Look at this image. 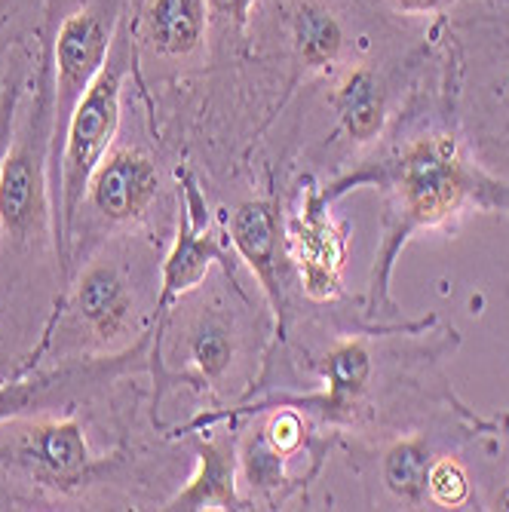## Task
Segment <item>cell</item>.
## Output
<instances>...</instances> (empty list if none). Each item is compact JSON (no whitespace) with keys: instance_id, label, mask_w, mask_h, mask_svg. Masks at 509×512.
Returning a JSON list of instances; mask_svg holds the SVG:
<instances>
[{"instance_id":"7a4b0ae2","label":"cell","mask_w":509,"mask_h":512,"mask_svg":"<svg viewBox=\"0 0 509 512\" xmlns=\"http://www.w3.org/2000/svg\"><path fill=\"white\" fill-rule=\"evenodd\" d=\"M123 74H126V46L114 43L108 62L102 65L96 80L86 86V92L65 123L62 138L53 145V157H50V163H56L53 227H56V255L62 264V276H68L74 224L89 191V178L108 154L120 126Z\"/></svg>"},{"instance_id":"8992f818","label":"cell","mask_w":509,"mask_h":512,"mask_svg":"<svg viewBox=\"0 0 509 512\" xmlns=\"http://www.w3.org/2000/svg\"><path fill=\"white\" fill-rule=\"evenodd\" d=\"M322 188H307L301 206L286 221L289 258L298 267L304 295L310 301H335L341 295V276L347 261L344 227L335 224Z\"/></svg>"},{"instance_id":"44dd1931","label":"cell","mask_w":509,"mask_h":512,"mask_svg":"<svg viewBox=\"0 0 509 512\" xmlns=\"http://www.w3.org/2000/svg\"><path fill=\"white\" fill-rule=\"evenodd\" d=\"M206 4H209L218 16H224V19L234 22L237 28H246L249 13H252V7H255V0H206Z\"/></svg>"},{"instance_id":"9c48e42d","label":"cell","mask_w":509,"mask_h":512,"mask_svg":"<svg viewBox=\"0 0 509 512\" xmlns=\"http://www.w3.org/2000/svg\"><path fill=\"white\" fill-rule=\"evenodd\" d=\"M160 191L157 163L138 148H117L102 157L89 178L86 200L105 221L129 224L138 221Z\"/></svg>"},{"instance_id":"2e32d148","label":"cell","mask_w":509,"mask_h":512,"mask_svg":"<svg viewBox=\"0 0 509 512\" xmlns=\"http://www.w3.org/2000/svg\"><path fill=\"white\" fill-rule=\"evenodd\" d=\"M433 467V454L427 439L421 436H408L399 439L387 448L384 463H381V476L384 485L405 503H421L427 497V479Z\"/></svg>"},{"instance_id":"8fae6325","label":"cell","mask_w":509,"mask_h":512,"mask_svg":"<svg viewBox=\"0 0 509 512\" xmlns=\"http://www.w3.org/2000/svg\"><path fill=\"white\" fill-rule=\"evenodd\" d=\"M74 310L89 329L96 332V338L114 341L129 329L135 307H132V295L120 270L108 264H96L77 279Z\"/></svg>"},{"instance_id":"52a82bcc","label":"cell","mask_w":509,"mask_h":512,"mask_svg":"<svg viewBox=\"0 0 509 512\" xmlns=\"http://www.w3.org/2000/svg\"><path fill=\"white\" fill-rule=\"evenodd\" d=\"M114 46L111 22L96 13L83 10L62 22L56 37V105H53V145L62 138L65 123L86 92V86L96 80L108 53Z\"/></svg>"},{"instance_id":"7402d4cb","label":"cell","mask_w":509,"mask_h":512,"mask_svg":"<svg viewBox=\"0 0 509 512\" xmlns=\"http://www.w3.org/2000/svg\"><path fill=\"white\" fill-rule=\"evenodd\" d=\"M13 102H16V92H7L4 105H0V163H4V154L13 138Z\"/></svg>"},{"instance_id":"30bf717a","label":"cell","mask_w":509,"mask_h":512,"mask_svg":"<svg viewBox=\"0 0 509 512\" xmlns=\"http://www.w3.org/2000/svg\"><path fill=\"white\" fill-rule=\"evenodd\" d=\"M237 497V454L230 439H209L200 445L197 473L172 500H166L163 509H240Z\"/></svg>"},{"instance_id":"e0dca14e","label":"cell","mask_w":509,"mask_h":512,"mask_svg":"<svg viewBox=\"0 0 509 512\" xmlns=\"http://www.w3.org/2000/svg\"><path fill=\"white\" fill-rule=\"evenodd\" d=\"M86 371L80 368H62L50 371V375H37L28 381H13V384H0V424L19 421V417L40 411L59 396L71 393L77 384H83Z\"/></svg>"},{"instance_id":"9a60e30c","label":"cell","mask_w":509,"mask_h":512,"mask_svg":"<svg viewBox=\"0 0 509 512\" xmlns=\"http://www.w3.org/2000/svg\"><path fill=\"white\" fill-rule=\"evenodd\" d=\"M292 40L295 50L301 56V62L307 68H329L338 62L341 50H344V28L335 19L332 10H326L322 4H301L292 16Z\"/></svg>"},{"instance_id":"d6986e66","label":"cell","mask_w":509,"mask_h":512,"mask_svg":"<svg viewBox=\"0 0 509 512\" xmlns=\"http://www.w3.org/2000/svg\"><path fill=\"white\" fill-rule=\"evenodd\" d=\"M427 494H430L439 506L457 509L460 503H467V497H470V479H467V470L460 467V463H457L454 457L433 460L430 479H427Z\"/></svg>"},{"instance_id":"6da1fadb","label":"cell","mask_w":509,"mask_h":512,"mask_svg":"<svg viewBox=\"0 0 509 512\" xmlns=\"http://www.w3.org/2000/svg\"><path fill=\"white\" fill-rule=\"evenodd\" d=\"M359 184H384L390 191V215L387 237L378 255L375 279H372V304L387 301L390 270L399 249L424 227H436L457 215L467 203H479L485 209H509V188L476 166L467 163L457 138L451 135H418L396 151L381 166L359 169L356 175H344L329 188H322L326 200H338L344 191Z\"/></svg>"},{"instance_id":"277c9868","label":"cell","mask_w":509,"mask_h":512,"mask_svg":"<svg viewBox=\"0 0 509 512\" xmlns=\"http://www.w3.org/2000/svg\"><path fill=\"white\" fill-rule=\"evenodd\" d=\"M0 467H13L31 482L74 494L99 479L105 460L89 451L86 433L77 421H31L10 439H0Z\"/></svg>"},{"instance_id":"603a6c76","label":"cell","mask_w":509,"mask_h":512,"mask_svg":"<svg viewBox=\"0 0 509 512\" xmlns=\"http://www.w3.org/2000/svg\"><path fill=\"white\" fill-rule=\"evenodd\" d=\"M396 4L408 13H430V10H439L445 0H396Z\"/></svg>"},{"instance_id":"ac0fdd59","label":"cell","mask_w":509,"mask_h":512,"mask_svg":"<svg viewBox=\"0 0 509 512\" xmlns=\"http://www.w3.org/2000/svg\"><path fill=\"white\" fill-rule=\"evenodd\" d=\"M188 353H191V362L197 368L200 381L206 384H218L230 365H234V356H237V344H234V335L230 329L215 319V316H203L194 329H191V338H188Z\"/></svg>"},{"instance_id":"ba28073f","label":"cell","mask_w":509,"mask_h":512,"mask_svg":"<svg viewBox=\"0 0 509 512\" xmlns=\"http://www.w3.org/2000/svg\"><path fill=\"white\" fill-rule=\"evenodd\" d=\"M230 243L249 264L261 292L276 319V332H286V298L280 276V246H283V215L276 200H246L230 215Z\"/></svg>"},{"instance_id":"5b68a950","label":"cell","mask_w":509,"mask_h":512,"mask_svg":"<svg viewBox=\"0 0 509 512\" xmlns=\"http://www.w3.org/2000/svg\"><path fill=\"white\" fill-rule=\"evenodd\" d=\"M178 191H181V221H178V234L175 243L163 261L160 270V298H157V344L154 356L160 353L163 341V322L175 301H181L191 289H197L203 279L209 276L212 264H221L227 273L234 270L227 252L215 243L212 227H209V203L206 194L200 191V181L194 172L178 169Z\"/></svg>"},{"instance_id":"5bb4252c","label":"cell","mask_w":509,"mask_h":512,"mask_svg":"<svg viewBox=\"0 0 509 512\" xmlns=\"http://www.w3.org/2000/svg\"><path fill=\"white\" fill-rule=\"evenodd\" d=\"M322 375H326V396L319 399L322 408L335 414L350 411L372 378V356L362 341H341L322 362Z\"/></svg>"},{"instance_id":"ffe728a7","label":"cell","mask_w":509,"mask_h":512,"mask_svg":"<svg viewBox=\"0 0 509 512\" xmlns=\"http://www.w3.org/2000/svg\"><path fill=\"white\" fill-rule=\"evenodd\" d=\"M261 442L276 451L280 457H289L295 454L301 445H304V436H307V424H304V417L295 411V408H276L270 414V421L264 424L261 430Z\"/></svg>"},{"instance_id":"7c38bea8","label":"cell","mask_w":509,"mask_h":512,"mask_svg":"<svg viewBox=\"0 0 509 512\" xmlns=\"http://www.w3.org/2000/svg\"><path fill=\"white\" fill-rule=\"evenodd\" d=\"M206 0H151L145 34L154 53L184 59L197 53L206 40Z\"/></svg>"},{"instance_id":"cb8c5ba5","label":"cell","mask_w":509,"mask_h":512,"mask_svg":"<svg viewBox=\"0 0 509 512\" xmlns=\"http://www.w3.org/2000/svg\"><path fill=\"white\" fill-rule=\"evenodd\" d=\"M500 506H503V509H509V485H506V488H503V494H500Z\"/></svg>"},{"instance_id":"4fadbf2b","label":"cell","mask_w":509,"mask_h":512,"mask_svg":"<svg viewBox=\"0 0 509 512\" xmlns=\"http://www.w3.org/2000/svg\"><path fill=\"white\" fill-rule=\"evenodd\" d=\"M332 108L353 142H375L387 120L384 86L372 68H353L332 92Z\"/></svg>"},{"instance_id":"3957f363","label":"cell","mask_w":509,"mask_h":512,"mask_svg":"<svg viewBox=\"0 0 509 512\" xmlns=\"http://www.w3.org/2000/svg\"><path fill=\"white\" fill-rule=\"evenodd\" d=\"M53 111H31L25 126L10 138L0 163V227L16 243L43 234L53 218L46 163L53 157Z\"/></svg>"}]
</instances>
